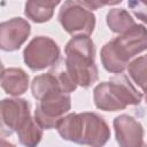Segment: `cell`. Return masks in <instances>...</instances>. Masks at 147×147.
Listing matches in <instances>:
<instances>
[{
	"mask_svg": "<svg viewBox=\"0 0 147 147\" xmlns=\"http://www.w3.org/2000/svg\"><path fill=\"white\" fill-rule=\"evenodd\" d=\"M56 130L62 139L90 147H103L110 138L107 122L91 111L68 114L61 118Z\"/></svg>",
	"mask_w": 147,
	"mask_h": 147,
	"instance_id": "1",
	"label": "cell"
},
{
	"mask_svg": "<svg viewBox=\"0 0 147 147\" xmlns=\"http://www.w3.org/2000/svg\"><path fill=\"white\" fill-rule=\"evenodd\" d=\"M31 32L30 23L22 17H14L0 24V48L5 52L18 49Z\"/></svg>",
	"mask_w": 147,
	"mask_h": 147,
	"instance_id": "9",
	"label": "cell"
},
{
	"mask_svg": "<svg viewBox=\"0 0 147 147\" xmlns=\"http://www.w3.org/2000/svg\"><path fill=\"white\" fill-rule=\"evenodd\" d=\"M53 72L56 75L57 80H59V83H60L61 91H62L63 93L69 94V93L74 92V91L77 88V85H76L75 82L71 79V77H70L69 74L67 72L65 68H63V69L60 68V69H57V70H55V71H53Z\"/></svg>",
	"mask_w": 147,
	"mask_h": 147,
	"instance_id": "17",
	"label": "cell"
},
{
	"mask_svg": "<svg viewBox=\"0 0 147 147\" xmlns=\"http://www.w3.org/2000/svg\"><path fill=\"white\" fill-rule=\"evenodd\" d=\"M30 103L21 98H6L0 105L1 136H11L18 130L23 122L29 118Z\"/></svg>",
	"mask_w": 147,
	"mask_h": 147,
	"instance_id": "8",
	"label": "cell"
},
{
	"mask_svg": "<svg viewBox=\"0 0 147 147\" xmlns=\"http://www.w3.org/2000/svg\"><path fill=\"white\" fill-rule=\"evenodd\" d=\"M144 92V99H145V102L147 103V88L145 90V91H142Z\"/></svg>",
	"mask_w": 147,
	"mask_h": 147,
	"instance_id": "20",
	"label": "cell"
},
{
	"mask_svg": "<svg viewBox=\"0 0 147 147\" xmlns=\"http://www.w3.org/2000/svg\"><path fill=\"white\" fill-rule=\"evenodd\" d=\"M146 49L147 28L142 24H136L127 32L108 41L101 48V63L108 72L119 75L127 68L132 57Z\"/></svg>",
	"mask_w": 147,
	"mask_h": 147,
	"instance_id": "2",
	"label": "cell"
},
{
	"mask_svg": "<svg viewBox=\"0 0 147 147\" xmlns=\"http://www.w3.org/2000/svg\"><path fill=\"white\" fill-rule=\"evenodd\" d=\"M64 68L77 86L87 88L99 77L95 64V46L86 36L72 37L65 45Z\"/></svg>",
	"mask_w": 147,
	"mask_h": 147,
	"instance_id": "3",
	"label": "cell"
},
{
	"mask_svg": "<svg viewBox=\"0 0 147 147\" xmlns=\"http://www.w3.org/2000/svg\"><path fill=\"white\" fill-rule=\"evenodd\" d=\"M1 87L9 95H22L29 87V75L21 68L3 69L1 74Z\"/></svg>",
	"mask_w": 147,
	"mask_h": 147,
	"instance_id": "11",
	"label": "cell"
},
{
	"mask_svg": "<svg viewBox=\"0 0 147 147\" xmlns=\"http://www.w3.org/2000/svg\"><path fill=\"white\" fill-rule=\"evenodd\" d=\"M127 7L134 14V16L147 24V1L131 0L127 2Z\"/></svg>",
	"mask_w": 147,
	"mask_h": 147,
	"instance_id": "18",
	"label": "cell"
},
{
	"mask_svg": "<svg viewBox=\"0 0 147 147\" xmlns=\"http://www.w3.org/2000/svg\"><path fill=\"white\" fill-rule=\"evenodd\" d=\"M70 109V95L63 92H55L39 101L34 110V119L42 129H56L61 118L64 117V114Z\"/></svg>",
	"mask_w": 147,
	"mask_h": 147,
	"instance_id": "7",
	"label": "cell"
},
{
	"mask_svg": "<svg viewBox=\"0 0 147 147\" xmlns=\"http://www.w3.org/2000/svg\"><path fill=\"white\" fill-rule=\"evenodd\" d=\"M31 92L34 99L38 101L42 100L45 96L55 93L62 92L60 87V83L57 80L56 75L53 71L38 75L33 78L31 83Z\"/></svg>",
	"mask_w": 147,
	"mask_h": 147,
	"instance_id": "13",
	"label": "cell"
},
{
	"mask_svg": "<svg viewBox=\"0 0 147 147\" xmlns=\"http://www.w3.org/2000/svg\"><path fill=\"white\" fill-rule=\"evenodd\" d=\"M142 99L126 75H117L109 82H102L94 87L93 100L98 109L105 111L123 110L127 106H137Z\"/></svg>",
	"mask_w": 147,
	"mask_h": 147,
	"instance_id": "4",
	"label": "cell"
},
{
	"mask_svg": "<svg viewBox=\"0 0 147 147\" xmlns=\"http://www.w3.org/2000/svg\"><path fill=\"white\" fill-rule=\"evenodd\" d=\"M127 72L133 83L145 91L147 88V55L131 61L127 65Z\"/></svg>",
	"mask_w": 147,
	"mask_h": 147,
	"instance_id": "16",
	"label": "cell"
},
{
	"mask_svg": "<svg viewBox=\"0 0 147 147\" xmlns=\"http://www.w3.org/2000/svg\"><path fill=\"white\" fill-rule=\"evenodd\" d=\"M60 3L59 0H30L25 3L24 14L34 23H44L52 18L55 7Z\"/></svg>",
	"mask_w": 147,
	"mask_h": 147,
	"instance_id": "12",
	"label": "cell"
},
{
	"mask_svg": "<svg viewBox=\"0 0 147 147\" xmlns=\"http://www.w3.org/2000/svg\"><path fill=\"white\" fill-rule=\"evenodd\" d=\"M106 22L109 29L115 32L123 34L136 25L134 20L130 13L124 8H111L107 13Z\"/></svg>",
	"mask_w": 147,
	"mask_h": 147,
	"instance_id": "15",
	"label": "cell"
},
{
	"mask_svg": "<svg viewBox=\"0 0 147 147\" xmlns=\"http://www.w3.org/2000/svg\"><path fill=\"white\" fill-rule=\"evenodd\" d=\"M60 59V47L49 37H34L23 51L24 63L32 71L53 67Z\"/></svg>",
	"mask_w": 147,
	"mask_h": 147,
	"instance_id": "6",
	"label": "cell"
},
{
	"mask_svg": "<svg viewBox=\"0 0 147 147\" xmlns=\"http://www.w3.org/2000/svg\"><path fill=\"white\" fill-rule=\"evenodd\" d=\"M142 147H147V145H142Z\"/></svg>",
	"mask_w": 147,
	"mask_h": 147,
	"instance_id": "21",
	"label": "cell"
},
{
	"mask_svg": "<svg viewBox=\"0 0 147 147\" xmlns=\"http://www.w3.org/2000/svg\"><path fill=\"white\" fill-rule=\"evenodd\" d=\"M57 18L63 30L72 37H90L95 28V15L85 6L84 1H64Z\"/></svg>",
	"mask_w": 147,
	"mask_h": 147,
	"instance_id": "5",
	"label": "cell"
},
{
	"mask_svg": "<svg viewBox=\"0 0 147 147\" xmlns=\"http://www.w3.org/2000/svg\"><path fill=\"white\" fill-rule=\"evenodd\" d=\"M0 144H1V147H15L14 144H11V142H9V141H6L3 138H1Z\"/></svg>",
	"mask_w": 147,
	"mask_h": 147,
	"instance_id": "19",
	"label": "cell"
},
{
	"mask_svg": "<svg viewBox=\"0 0 147 147\" xmlns=\"http://www.w3.org/2000/svg\"><path fill=\"white\" fill-rule=\"evenodd\" d=\"M113 125L119 147H142L144 129L139 121L130 115L122 114L115 117Z\"/></svg>",
	"mask_w": 147,
	"mask_h": 147,
	"instance_id": "10",
	"label": "cell"
},
{
	"mask_svg": "<svg viewBox=\"0 0 147 147\" xmlns=\"http://www.w3.org/2000/svg\"><path fill=\"white\" fill-rule=\"evenodd\" d=\"M42 127L38 124L34 117L26 118L16 131L18 141L24 147H37L42 138Z\"/></svg>",
	"mask_w": 147,
	"mask_h": 147,
	"instance_id": "14",
	"label": "cell"
}]
</instances>
